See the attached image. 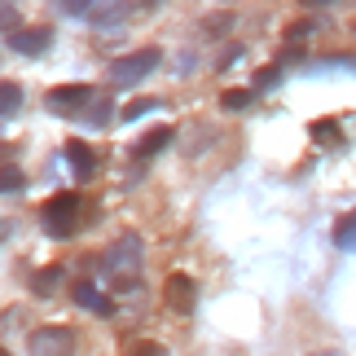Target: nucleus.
Returning <instances> with one entry per match:
<instances>
[{"mask_svg":"<svg viewBox=\"0 0 356 356\" xmlns=\"http://www.w3.org/2000/svg\"><path fill=\"white\" fill-rule=\"evenodd\" d=\"M128 356H168V352H163V343H154V339H136L128 348Z\"/></svg>","mask_w":356,"mask_h":356,"instance_id":"5701e85b","label":"nucleus"},{"mask_svg":"<svg viewBox=\"0 0 356 356\" xmlns=\"http://www.w3.org/2000/svg\"><path fill=\"white\" fill-rule=\"evenodd\" d=\"M163 304H168L176 317H194V308H198V282L185 277V273H168V282H163Z\"/></svg>","mask_w":356,"mask_h":356,"instance_id":"39448f33","label":"nucleus"},{"mask_svg":"<svg viewBox=\"0 0 356 356\" xmlns=\"http://www.w3.org/2000/svg\"><path fill=\"white\" fill-rule=\"evenodd\" d=\"M71 299L79 308H88V312H97V317H115V299L111 295H102V286L92 282V277H79L71 286Z\"/></svg>","mask_w":356,"mask_h":356,"instance_id":"0eeeda50","label":"nucleus"},{"mask_svg":"<svg viewBox=\"0 0 356 356\" xmlns=\"http://www.w3.org/2000/svg\"><path fill=\"white\" fill-rule=\"evenodd\" d=\"M111 111H115V106L106 102V97H97V102H92V123H97V128H102V123H111Z\"/></svg>","mask_w":356,"mask_h":356,"instance_id":"b1692460","label":"nucleus"},{"mask_svg":"<svg viewBox=\"0 0 356 356\" xmlns=\"http://www.w3.org/2000/svg\"><path fill=\"white\" fill-rule=\"evenodd\" d=\"M79 216H84V202H79V194H53L44 207H40V225H44V234L53 238H71L79 229Z\"/></svg>","mask_w":356,"mask_h":356,"instance_id":"f257e3e1","label":"nucleus"},{"mask_svg":"<svg viewBox=\"0 0 356 356\" xmlns=\"http://www.w3.org/2000/svg\"><path fill=\"white\" fill-rule=\"evenodd\" d=\"M53 44V26L40 22V26H18V31H9V49L22 53V58H40Z\"/></svg>","mask_w":356,"mask_h":356,"instance_id":"423d86ee","label":"nucleus"},{"mask_svg":"<svg viewBox=\"0 0 356 356\" xmlns=\"http://www.w3.org/2000/svg\"><path fill=\"white\" fill-rule=\"evenodd\" d=\"M97 102V92L88 84H58L44 92V111L58 115V119H71V115H88V106Z\"/></svg>","mask_w":356,"mask_h":356,"instance_id":"7ed1b4c3","label":"nucleus"},{"mask_svg":"<svg viewBox=\"0 0 356 356\" xmlns=\"http://www.w3.org/2000/svg\"><path fill=\"white\" fill-rule=\"evenodd\" d=\"M58 13H71V18H88L92 9H97V0H49Z\"/></svg>","mask_w":356,"mask_h":356,"instance_id":"dca6fc26","label":"nucleus"},{"mask_svg":"<svg viewBox=\"0 0 356 356\" xmlns=\"http://www.w3.org/2000/svg\"><path fill=\"white\" fill-rule=\"evenodd\" d=\"M66 163H71L75 181H88V176L97 172V154H92V145L79 141V136H71V141H66Z\"/></svg>","mask_w":356,"mask_h":356,"instance_id":"6e6552de","label":"nucleus"},{"mask_svg":"<svg viewBox=\"0 0 356 356\" xmlns=\"http://www.w3.org/2000/svg\"><path fill=\"white\" fill-rule=\"evenodd\" d=\"M149 111H159V102H154V97H136V102H128V106L119 111V119L132 123V119H141V115H149Z\"/></svg>","mask_w":356,"mask_h":356,"instance_id":"f3484780","label":"nucleus"},{"mask_svg":"<svg viewBox=\"0 0 356 356\" xmlns=\"http://www.w3.org/2000/svg\"><path fill=\"white\" fill-rule=\"evenodd\" d=\"M159 62H163V53H159V49L123 53V58L111 62V84H115V88H136L141 79H149V75L159 71Z\"/></svg>","mask_w":356,"mask_h":356,"instance_id":"f03ea898","label":"nucleus"},{"mask_svg":"<svg viewBox=\"0 0 356 356\" xmlns=\"http://www.w3.org/2000/svg\"><path fill=\"white\" fill-rule=\"evenodd\" d=\"M334 246L339 251H356V211H348L343 220L334 225Z\"/></svg>","mask_w":356,"mask_h":356,"instance_id":"ddd939ff","label":"nucleus"},{"mask_svg":"<svg viewBox=\"0 0 356 356\" xmlns=\"http://www.w3.org/2000/svg\"><path fill=\"white\" fill-rule=\"evenodd\" d=\"M136 5H145V9H154V5H163V0H136Z\"/></svg>","mask_w":356,"mask_h":356,"instance_id":"bb28decb","label":"nucleus"},{"mask_svg":"<svg viewBox=\"0 0 356 356\" xmlns=\"http://www.w3.org/2000/svg\"><path fill=\"white\" fill-rule=\"evenodd\" d=\"M312 31H317V22H295V26H286V44H304Z\"/></svg>","mask_w":356,"mask_h":356,"instance_id":"412c9836","label":"nucleus"},{"mask_svg":"<svg viewBox=\"0 0 356 356\" xmlns=\"http://www.w3.org/2000/svg\"><path fill=\"white\" fill-rule=\"evenodd\" d=\"M79 348V334L71 325H40L26 339V356H75Z\"/></svg>","mask_w":356,"mask_h":356,"instance_id":"20e7f679","label":"nucleus"},{"mask_svg":"<svg viewBox=\"0 0 356 356\" xmlns=\"http://www.w3.org/2000/svg\"><path fill=\"white\" fill-rule=\"evenodd\" d=\"M229 26H234V13H211V18L202 22V35H211V40H216V35H225Z\"/></svg>","mask_w":356,"mask_h":356,"instance_id":"6ab92c4d","label":"nucleus"},{"mask_svg":"<svg viewBox=\"0 0 356 356\" xmlns=\"http://www.w3.org/2000/svg\"><path fill=\"white\" fill-rule=\"evenodd\" d=\"M26 185V176H22V168H0V194H18V189Z\"/></svg>","mask_w":356,"mask_h":356,"instance_id":"a211bd4d","label":"nucleus"},{"mask_svg":"<svg viewBox=\"0 0 356 356\" xmlns=\"http://www.w3.org/2000/svg\"><path fill=\"white\" fill-rule=\"evenodd\" d=\"M66 282V273L58 264H49V268H35L31 273V295L35 299H49V295H58V286Z\"/></svg>","mask_w":356,"mask_h":356,"instance_id":"9b49d317","label":"nucleus"},{"mask_svg":"<svg viewBox=\"0 0 356 356\" xmlns=\"http://www.w3.org/2000/svg\"><path fill=\"white\" fill-rule=\"evenodd\" d=\"M172 136H176V132L168 128V123H159V128H149V132L141 136V141H136V145H132V159H136V163H145V159H154V154H159V149H168V145H172Z\"/></svg>","mask_w":356,"mask_h":356,"instance_id":"1a4fd4ad","label":"nucleus"},{"mask_svg":"<svg viewBox=\"0 0 356 356\" xmlns=\"http://www.w3.org/2000/svg\"><path fill=\"white\" fill-rule=\"evenodd\" d=\"M277 84H282V66H264V71H255V92L277 88Z\"/></svg>","mask_w":356,"mask_h":356,"instance_id":"aec40b11","label":"nucleus"},{"mask_svg":"<svg viewBox=\"0 0 356 356\" xmlns=\"http://www.w3.org/2000/svg\"><path fill=\"white\" fill-rule=\"evenodd\" d=\"M22 111V84H13V79H0V119L18 115Z\"/></svg>","mask_w":356,"mask_h":356,"instance_id":"f8f14e48","label":"nucleus"},{"mask_svg":"<svg viewBox=\"0 0 356 356\" xmlns=\"http://www.w3.org/2000/svg\"><path fill=\"white\" fill-rule=\"evenodd\" d=\"M255 102V88H225L220 92V111H246Z\"/></svg>","mask_w":356,"mask_h":356,"instance_id":"4468645a","label":"nucleus"},{"mask_svg":"<svg viewBox=\"0 0 356 356\" xmlns=\"http://www.w3.org/2000/svg\"><path fill=\"white\" fill-rule=\"evenodd\" d=\"M0 356H9V348H0Z\"/></svg>","mask_w":356,"mask_h":356,"instance_id":"cd10ccee","label":"nucleus"},{"mask_svg":"<svg viewBox=\"0 0 356 356\" xmlns=\"http://www.w3.org/2000/svg\"><path fill=\"white\" fill-rule=\"evenodd\" d=\"M312 356H343V352H334V348H325V352H312Z\"/></svg>","mask_w":356,"mask_h":356,"instance_id":"a878e982","label":"nucleus"},{"mask_svg":"<svg viewBox=\"0 0 356 356\" xmlns=\"http://www.w3.org/2000/svg\"><path fill=\"white\" fill-rule=\"evenodd\" d=\"M0 238H5V225H0Z\"/></svg>","mask_w":356,"mask_h":356,"instance_id":"c85d7f7f","label":"nucleus"},{"mask_svg":"<svg viewBox=\"0 0 356 356\" xmlns=\"http://www.w3.org/2000/svg\"><path fill=\"white\" fill-rule=\"evenodd\" d=\"M304 9H330V5H343V0H299Z\"/></svg>","mask_w":356,"mask_h":356,"instance_id":"393cba45","label":"nucleus"},{"mask_svg":"<svg viewBox=\"0 0 356 356\" xmlns=\"http://www.w3.org/2000/svg\"><path fill=\"white\" fill-rule=\"evenodd\" d=\"M88 18L97 22V26H111V22H119V18H123V0H106V5H97V9L88 13Z\"/></svg>","mask_w":356,"mask_h":356,"instance_id":"2eb2a0df","label":"nucleus"},{"mask_svg":"<svg viewBox=\"0 0 356 356\" xmlns=\"http://www.w3.org/2000/svg\"><path fill=\"white\" fill-rule=\"evenodd\" d=\"M18 26H22L18 5H0V31H18Z\"/></svg>","mask_w":356,"mask_h":356,"instance_id":"4be33fe9","label":"nucleus"},{"mask_svg":"<svg viewBox=\"0 0 356 356\" xmlns=\"http://www.w3.org/2000/svg\"><path fill=\"white\" fill-rule=\"evenodd\" d=\"M308 136L321 149H339V145H343V128H339V119H312L308 123Z\"/></svg>","mask_w":356,"mask_h":356,"instance_id":"9d476101","label":"nucleus"}]
</instances>
